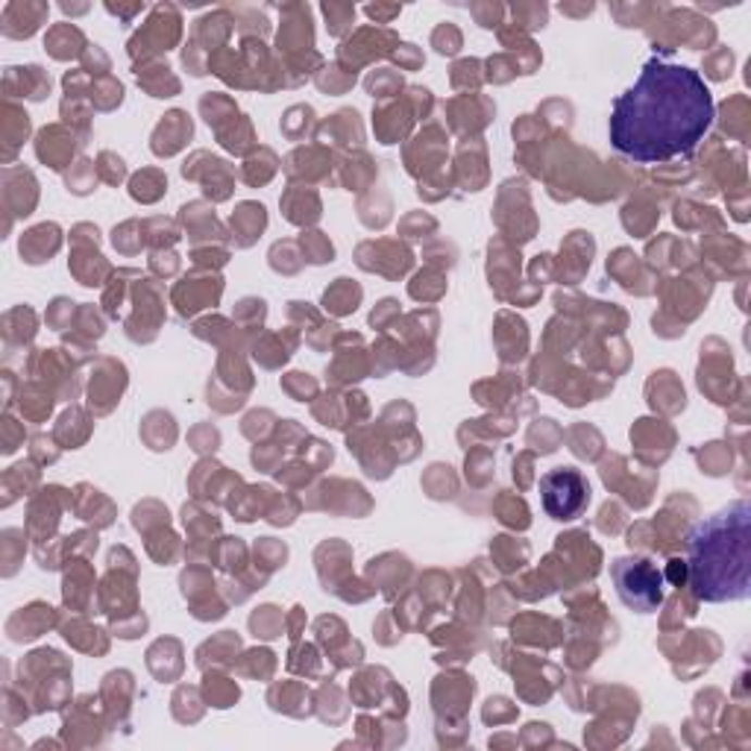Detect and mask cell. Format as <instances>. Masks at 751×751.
Returning <instances> with one entry per match:
<instances>
[{"instance_id": "6da1fadb", "label": "cell", "mask_w": 751, "mask_h": 751, "mask_svg": "<svg viewBox=\"0 0 751 751\" xmlns=\"http://www.w3.org/2000/svg\"><path fill=\"white\" fill-rule=\"evenodd\" d=\"M713 124L711 88L699 71L649 59L637 83L614 100L611 147L637 165L690 157Z\"/></svg>"}, {"instance_id": "7a4b0ae2", "label": "cell", "mask_w": 751, "mask_h": 751, "mask_svg": "<svg viewBox=\"0 0 751 751\" xmlns=\"http://www.w3.org/2000/svg\"><path fill=\"white\" fill-rule=\"evenodd\" d=\"M751 505L734 502L690 535V585L704 602H737L749 596Z\"/></svg>"}, {"instance_id": "5b68a950", "label": "cell", "mask_w": 751, "mask_h": 751, "mask_svg": "<svg viewBox=\"0 0 751 751\" xmlns=\"http://www.w3.org/2000/svg\"><path fill=\"white\" fill-rule=\"evenodd\" d=\"M68 45H83V36H79L77 27H71V24H59V27H53L48 33V50L53 53L57 59H68L74 57L77 50H71Z\"/></svg>"}, {"instance_id": "ba28073f", "label": "cell", "mask_w": 751, "mask_h": 751, "mask_svg": "<svg viewBox=\"0 0 751 751\" xmlns=\"http://www.w3.org/2000/svg\"><path fill=\"white\" fill-rule=\"evenodd\" d=\"M397 12H400V7H367V15H371V18H376V21L393 18Z\"/></svg>"}, {"instance_id": "277c9868", "label": "cell", "mask_w": 751, "mask_h": 751, "mask_svg": "<svg viewBox=\"0 0 751 751\" xmlns=\"http://www.w3.org/2000/svg\"><path fill=\"white\" fill-rule=\"evenodd\" d=\"M540 499H543L549 517L558 523H569V520L581 517L590 505V485L576 467L549 470L547 476L540 478Z\"/></svg>"}, {"instance_id": "52a82bcc", "label": "cell", "mask_w": 751, "mask_h": 751, "mask_svg": "<svg viewBox=\"0 0 751 751\" xmlns=\"http://www.w3.org/2000/svg\"><path fill=\"white\" fill-rule=\"evenodd\" d=\"M435 45H438V53H455L461 45L459 29L452 27H440V36L435 33Z\"/></svg>"}, {"instance_id": "3957f363", "label": "cell", "mask_w": 751, "mask_h": 751, "mask_svg": "<svg viewBox=\"0 0 751 751\" xmlns=\"http://www.w3.org/2000/svg\"><path fill=\"white\" fill-rule=\"evenodd\" d=\"M616 593L637 614H652L664 602V576L646 558H619L611 566Z\"/></svg>"}, {"instance_id": "8992f818", "label": "cell", "mask_w": 751, "mask_h": 751, "mask_svg": "<svg viewBox=\"0 0 751 751\" xmlns=\"http://www.w3.org/2000/svg\"><path fill=\"white\" fill-rule=\"evenodd\" d=\"M323 12H326V18H329V24H333V33H341V29L347 27V24H352V18H355V10H352V7H335V3H326Z\"/></svg>"}]
</instances>
